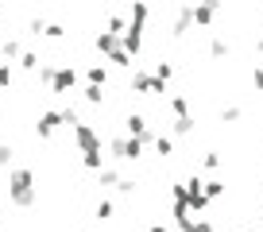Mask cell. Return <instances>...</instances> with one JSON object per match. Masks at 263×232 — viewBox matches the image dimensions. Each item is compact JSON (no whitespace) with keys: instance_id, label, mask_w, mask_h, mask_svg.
<instances>
[{"instance_id":"cb8c5ba5","label":"cell","mask_w":263,"mask_h":232,"mask_svg":"<svg viewBox=\"0 0 263 232\" xmlns=\"http://www.w3.org/2000/svg\"><path fill=\"white\" fill-rule=\"evenodd\" d=\"M108 62H112V66H132V54H128V50H112V54H108Z\"/></svg>"},{"instance_id":"7402d4cb","label":"cell","mask_w":263,"mask_h":232,"mask_svg":"<svg viewBox=\"0 0 263 232\" xmlns=\"http://www.w3.org/2000/svg\"><path fill=\"white\" fill-rule=\"evenodd\" d=\"M209 54H213V58H224V54H229V39H221V35H217V39L209 43Z\"/></svg>"},{"instance_id":"4fadbf2b","label":"cell","mask_w":263,"mask_h":232,"mask_svg":"<svg viewBox=\"0 0 263 232\" xmlns=\"http://www.w3.org/2000/svg\"><path fill=\"white\" fill-rule=\"evenodd\" d=\"M101 89H105V85H85V89H82V97H85V105H93V108H97V105H101V101H105V93H101Z\"/></svg>"},{"instance_id":"ab89813d","label":"cell","mask_w":263,"mask_h":232,"mask_svg":"<svg viewBox=\"0 0 263 232\" xmlns=\"http://www.w3.org/2000/svg\"><path fill=\"white\" fill-rule=\"evenodd\" d=\"M259 224H263V209H259Z\"/></svg>"},{"instance_id":"f35d334b","label":"cell","mask_w":263,"mask_h":232,"mask_svg":"<svg viewBox=\"0 0 263 232\" xmlns=\"http://www.w3.org/2000/svg\"><path fill=\"white\" fill-rule=\"evenodd\" d=\"M244 232H263V228H255V224H248V228H244Z\"/></svg>"},{"instance_id":"44dd1931","label":"cell","mask_w":263,"mask_h":232,"mask_svg":"<svg viewBox=\"0 0 263 232\" xmlns=\"http://www.w3.org/2000/svg\"><path fill=\"white\" fill-rule=\"evenodd\" d=\"M12 159H16V147H12V143H0V170H8Z\"/></svg>"},{"instance_id":"277c9868","label":"cell","mask_w":263,"mask_h":232,"mask_svg":"<svg viewBox=\"0 0 263 232\" xmlns=\"http://www.w3.org/2000/svg\"><path fill=\"white\" fill-rule=\"evenodd\" d=\"M112 155L120 159V163H136V159L143 155V140H136V136H128V140H112Z\"/></svg>"},{"instance_id":"4dcf8cb0","label":"cell","mask_w":263,"mask_h":232,"mask_svg":"<svg viewBox=\"0 0 263 232\" xmlns=\"http://www.w3.org/2000/svg\"><path fill=\"white\" fill-rule=\"evenodd\" d=\"M221 166V151H205V170H217Z\"/></svg>"},{"instance_id":"8992f818","label":"cell","mask_w":263,"mask_h":232,"mask_svg":"<svg viewBox=\"0 0 263 232\" xmlns=\"http://www.w3.org/2000/svg\"><path fill=\"white\" fill-rule=\"evenodd\" d=\"M58 128H62V112H54V108H50V112H39V120H35V136H39V140H50Z\"/></svg>"},{"instance_id":"6da1fadb","label":"cell","mask_w":263,"mask_h":232,"mask_svg":"<svg viewBox=\"0 0 263 232\" xmlns=\"http://www.w3.org/2000/svg\"><path fill=\"white\" fill-rule=\"evenodd\" d=\"M8 198L20 209H31L39 201V186H35V174L27 166H12L8 170Z\"/></svg>"},{"instance_id":"7a4b0ae2","label":"cell","mask_w":263,"mask_h":232,"mask_svg":"<svg viewBox=\"0 0 263 232\" xmlns=\"http://www.w3.org/2000/svg\"><path fill=\"white\" fill-rule=\"evenodd\" d=\"M132 93H143V97H163L166 93V82L163 78H155V74H132V85H128Z\"/></svg>"},{"instance_id":"f546056e","label":"cell","mask_w":263,"mask_h":232,"mask_svg":"<svg viewBox=\"0 0 263 232\" xmlns=\"http://www.w3.org/2000/svg\"><path fill=\"white\" fill-rule=\"evenodd\" d=\"M8 85H12V66L0 62V89H8Z\"/></svg>"},{"instance_id":"5b68a950","label":"cell","mask_w":263,"mask_h":232,"mask_svg":"<svg viewBox=\"0 0 263 232\" xmlns=\"http://www.w3.org/2000/svg\"><path fill=\"white\" fill-rule=\"evenodd\" d=\"M74 85H78L74 66H58V70H54V82H50V93H54V97H66Z\"/></svg>"},{"instance_id":"d6a6232c","label":"cell","mask_w":263,"mask_h":232,"mask_svg":"<svg viewBox=\"0 0 263 232\" xmlns=\"http://www.w3.org/2000/svg\"><path fill=\"white\" fill-rule=\"evenodd\" d=\"M252 85L263 93V66H255V70H252Z\"/></svg>"},{"instance_id":"e0dca14e","label":"cell","mask_w":263,"mask_h":232,"mask_svg":"<svg viewBox=\"0 0 263 232\" xmlns=\"http://www.w3.org/2000/svg\"><path fill=\"white\" fill-rule=\"evenodd\" d=\"M85 78H89V85H105L108 82V70L105 66H89V70H85Z\"/></svg>"},{"instance_id":"f1b7e54d","label":"cell","mask_w":263,"mask_h":232,"mask_svg":"<svg viewBox=\"0 0 263 232\" xmlns=\"http://www.w3.org/2000/svg\"><path fill=\"white\" fill-rule=\"evenodd\" d=\"M54 70H58V66H50V62H47V66H39V82L50 85V82H54Z\"/></svg>"},{"instance_id":"83f0119b","label":"cell","mask_w":263,"mask_h":232,"mask_svg":"<svg viewBox=\"0 0 263 232\" xmlns=\"http://www.w3.org/2000/svg\"><path fill=\"white\" fill-rule=\"evenodd\" d=\"M97 221H108V217H112V201H97Z\"/></svg>"},{"instance_id":"d6986e66","label":"cell","mask_w":263,"mask_h":232,"mask_svg":"<svg viewBox=\"0 0 263 232\" xmlns=\"http://www.w3.org/2000/svg\"><path fill=\"white\" fill-rule=\"evenodd\" d=\"M105 27H108L112 35H124V31H128V20H124V16H108V20H105Z\"/></svg>"},{"instance_id":"836d02e7","label":"cell","mask_w":263,"mask_h":232,"mask_svg":"<svg viewBox=\"0 0 263 232\" xmlns=\"http://www.w3.org/2000/svg\"><path fill=\"white\" fill-rule=\"evenodd\" d=\"M27 31H31V35H43V31H47V24H43V20H31V24H27Z\"/></svg>"},{"instance_id":"5bb4252c","label":"cell","mask_w":263,"mask_h":232,"mask_svg":"<svg viewBox=\"0 0 263 232\" xmlns=\"http://www.w3.org/2000/svg\"><path fill=\"white\" fill-rule=\"evenodd\" d=\"M151 143H155V151H159L163 159H166V155H174V140H171V136H163V132H159Z\"/></svg>"},{"instance_id":"ba28073f","label":"cell","mask_w":263,"mask_h":232,"mask_svg":"<svg viewBox=\"0 0 263 232\" xmlns=\"http://www.w3.org/2000/svg\"><path fill=\"white\" fill-rule=\"evenodd\" d=\"M190 27H194V4H182L178 16H174V39L190 35Z\"/></svg>"},{"instance_id":"603a6c76","label":"cell","mask_w":263,"mask_h":232,"mask_svg":"<svg viewBox=\"0 0 263 232\" xmlns=\"http://www.w3.org/2000/svg\"><path fill=\"white\" fill-rule=\"evenodd\" d=\"M194 132V116H182V120H174V136H190Z\"/></svg>"},{"instance_id":"8d00e7d4","label":"cell","mask_w":263,"mask_h":232,"mask_svg":"<svg viewBox=\"0 0 263 232\" xmlns=\"http://www.w3.org/2000/svg\"><path fill=\"white\" fill-rule=\"evenodd\" d=\"M151 232H171V228H166V224H151Z\"/></svg>"},{"instance_id":"9c48e42d","label":"cell","mask_w":263,"mask_h":232,"mask_svg":"<svg viewBox=\"0 0 263 232\" xmlns=\"http://www.w3.org/2000/svg\"><path fill=\"white\" fill-rule=\"evenodd\" d=\"M213 16H217V8H209V4L194 0V24L197 27H213Z\"/></svg>"},{"instance_id":"30bf717a","label":"cell","mask_w":263,"mask_h":232,"mask_svg":"<svg viewBox=\"0 0 263 232\" xmlns=\"http://www.w3.org/2000/svg\"><path fill=\"white\" fill-rule=\"evenodd\" d=\"M93 47H97L101 54H112V50H120V35H112V31H101L97 39H93Z\"/></svg>"},{"instance_id":"1f68e13d","label":"cell","mask_w":263,"mask_h":232,"mask_svg":"<svg viewBox=\"0 0 263 232\" xmlns=\"http://www.w3.org/2000/svg\"><path fill=\"white\" fill-rule=\"evenodd\" d=\"M82 163H85V170H101V151L97 155H82Z\"/></svg>"},{"instance_id":"3957f363","label":"cell","mask_w":263,"mask_h":232,"mask_svg":"<svg viewBox=\"0 0 263 232\" xmlns=\"http://www.w3.org/2000/svg\"><path fill=\"white\" fill-rule=\"evenodd\" d=\"M74 140H78V147H82V155H97L101 151V136H97V128L93 124H74Z\"/></svg>"},{"instance_id":"ffe728a7","label":"cell","mask_w":263,"mask_h":232,"mask_svg":"<svg viewBox=\"0 0 263 232\" xmlns=\"http://www.w3.org/2000/svg\"><path fill=\"white\" fill-rule=\"evenodd\" d=\"M58 112H62V124H70V128H74V124H82V116H78V108H74V105H62Z\"/></svg>"},{"instance_id":"74e56055","label":"cell","mask_w":263,"mask_h":232,"mask_svg":"<svg viewBox=\"0 0 263 232\" xmlns=\"http://www.w3.org/2000/svg\"><path fill=\"white\" fill-rule=\"evenodd\" d=\"M255 50H259V54H263V35H259V39H255Z\"/></svg>"},{"instance_id":"9a60e30c","label":"cell","mask_w":263,"mask_h":232,"mask_svg":"<svg viewBox=\"0 0 263 232\" xmlns=\"http://www.w3.org/2000/svg\"><path fill=\"white\" fill-rule=\"evenodd\" d=\"M97 182H101V186H112V190H116V186H120V174L108 170V166H101V170H97Z\"/></svg>"},{"instance_id":"8fae6325","label":"cell","mask_w":263,"mask_h":232,"mask_svg":"<svg viewBox=\"0 0 263 232\" xmlns=\"http://www.w3.org/2000/svg\"><path fill=\"white\" fill-rule=\"evenodd\" d=\"M171 112H174V120L190 116V97H186V93H171Z\"/></svg>"},{"instance_id":"2e32d148","label":"cell","mask_w":263,"mask_h":232,"mask_svg":"<svg viewBox=\"0 0 263 232\" xmlns=\"http://www.w3.org/2000/svg\"><path fill=\"white\" fill-rule=\"evenodd\" d=\"M201 190H205V198H209V201H217V198L224 194V182H221V178H209V182L201 186Z\"/></svg>"},{"instance_id":"d590c367","label":"cell","mask_w":263,"mask_h":232,"mask_svg":"<svg viewBox=\"0 0 263 232\" xmlns=\"http://www.w3.org/2000/svg\"><path fill=\"white\" fill-rule=\"evenodd\" d=\"M201 4H209V8H221V4H224V0H201Z\"/></svg>"},{"instance_id":"52a82bcc","label":"cell","mask_w":263,"mask_h":232,"mask_svg":"<svg viewBox=\"0 0 263 232\" xmlns=\"http://www.w3.org/2000/svg\"><path fill=\"white\" fill-rule=\"evenodd\" d=\"M124 124H128V136H136V140H143V143L155 140V136H151V128H147V116H143V112H132Z\"/></svg>"},{"instance_id":"7c38bea8","label":"cell","mask_w":263,"mask_h":232,"mask_svg":"<svg viewBox=\"0 0 263 232\" xmlns=\"http://www.w3.org/2000/svg\"><path fill=\"white\" fill-rule=\"evenodd\" d=\"M0 54L8 58V62H12V58H20V54H24V47H20V39H0Z\"/></svg>"},{"instance_id":"d4e9b609","label":"cell","mask_w":263,"mask_h":232,"mask_svg":"<svg viewBox=\"0 0 263 232\" xmlns=\"http://www.w3.org/2000/svg\"><path fill=\"white\" fill-rule=\"evenodd\" d=\"M240 116H244V112H240L236 105H229V108H221V124H236Z\"/></svg>"},{"instance_id":"60d3db41","label":"cell","mask_w":263,"mask_h":232,"mask_svg":"<svg viewBox=\"0 0 263 232\" xmlns=\"http://www.w3.org/2000/svg\"><path fill=\"white\" fill-rule=\"evenodd\" d=\"M0 31H4V27H0Z\"/></svg>"},{"instance_id":"ac0fdd59","label":"cell","mask_w":263,"mask_h":232,"mask_svg":"<svg viewBox=\"0 0 263 232\" xmlns=\"http://www.w3.org/2000/svg\"><path fill=\"white\" fill-rule=\"evenodd\" d=\"M20 66H24L27 74H35V70H39V54H35V50H24V54H20Z\"/></svg>"},{"instance_id":"4316f807","label":"cell","mask_w":263,"mask_h":232,"mask_svg":"<svg viewBox=\"0 0 263 232\" xmlns=\"http://www.w3.org/2000/svg\"><path fill=\"white\" fill-rule=\"evenodd\" d=\"M43 35L58 43V39H66V27H62V24H47V31H43Z\"/></svg>"},{"instance_id":"484cf974","label":"cell","mask_w":263,"mask_h":232,"mask_svg":"<svg viewBox=\"0 0 263 232\" xmlns=\"http://www.w3.org/2000/svg\"><path fill=\"white\" fill-rule=\"evenodd\" d=\"M155 78L171 82V78H174V66H171V62H155Z\"/></svg>"},{"instance_id":"e575fe53","label":"cell","mask_w":263,"mask_h":232,"mask_svg":"<svg viewBox=\"0 0 263 232\" xmlns=\"http://www.w3.org/2000/svg\"><path fill=\"white\" fill-rule=\"evenodd\" d=\"M194 232H217L213 221H194Z\"/></svg>"}]
</instances>
